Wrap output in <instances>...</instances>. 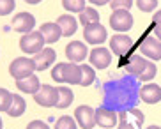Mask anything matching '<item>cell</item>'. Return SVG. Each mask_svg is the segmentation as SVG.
I'll use <instances>...</instances> for the list:
<instances>
[{"label": "cell", "mask_w": 161, "mask_h": 129, "mask_svg": "<svg viewBox=\"0 0 161 129\" xmlns=\"http://www.w3.org/2000/svg\"><path fill=\"white\" fill-rule=\"evenodd\" d=\"M11 101H13V94L7 89H0V111H7Z\"/></svg>", "instance_id": "obj_26"}, {"label": "cell", "mask_w": 161, "mask_h": 129, "mask_svg": "<svg viewBox=\"0 0 161 129\" xmlns=\"http://www.w3.org/2000/svg\"><path fill=\"white\" fill-rule=\"evenodd\" d=\"M55 129H76V119H73L69 115H62L55 122Z\"/></svg>", "instance_id": "obj_25"}, {"label": "cell", "mask_w": 161, "mask_h": 129, "mask_svg": "<svg viewBox=\"0 0 161 129\" xmlns=\"http://www.w3.org/2000/svg\"><path fill=\"white\" fill-rule=\"evenodd\" d=\"M64 66H66V62H58L52 69V78L58 83H64Z\"/></svg>", "instance_id": "obj_28"}, {"label": "cell", "mask_w": 161, "mask_h": 129, "mask_svg": "<svg viewBox=\"0 0 161 129\" xmlns=\"http://www.w3.org/2000/svg\"><path fill=\"white\" fill-rule=\"evenodd\" d=\"M16 7L14 0H0V16H7Z\"/></svg>", "instance_id": "obj_29"}, {"label": "cell", "mask_w": 161, "mask_h": 129, "mask_svg": "<svg viewBox=\"0 0 161 129\" xmlns=\"http://www.w3.org/2000/svg\"><path fill=\"white\" fill-rule=\"evenodd\" d=\"M81 81V66L76 62H66L64 66V83L69 85H80Z\"/></svg>", "instance_id": "obj_15"}, {"label": "cell", "mask_w": 161, "mask_h": 129, "mask_svg": "<svg viewBox=\"0 0 161 129\" xmlns=\"http://www.w3.org/2000/svg\"><path fill=\"white\" fill-rule=\"evenodd\" d=\"M62 5L69 13H83L85 11V0H62Z\"/></svg>", "instance_id": "obj_24"}, {"label": "cell", "mask_w": 161, "mask_h": 129, "mask_svg": "<svg viewBox=\"0 0 161 129\" xmlns=\"http://www.w3.org/2000/svg\"><path fill=\"white\" fill-rule=\"evenodd\" d=\"M110 5H112V9L114 11H119V9L129 11L131 9V5H133V0H112Z\"/></svg>", "instance_id": "obj_30"}, {"label": "cell", "mask_w": 161, "mask_h": 129, "mask_svg": "<svg viewBox=\"0 0 161 129\" xmlns=\"http://www.w3.org/2000/svg\"><path fill=\"white\" fill-rule=\"evenodd\" d=\"M110 25H112V29L117 30V32H128V30L133 27L131 13L126 11V9L114 11V13L110 14Z\"/></svg>", "instance_id": "obj_4"}, {"label": "cell", "mask_w": 161, "mask_h": 129, "mask_svg": "<svg viewBox=\"0 0 161 129\" xmlns=\"http://www.w3.org/2000/svg\"><path fill=\"white\" fill-rule=\"evenodd\" d=\"M149 60H145L143 57H140V55H135V57L129 58V62L126 64V71L129 73V74H135L136 78H140L143 74V73L147 71V67H149Z\"/></svg>", "instance_id": "obj_16"}, {"label": "cell", "mask_w": 161, "mask_h": 129, "mask_svg": "<svg viewBox=\"0 0 161 129\" xmlns=\"http://www.w3.org/2000/svg\"><path fill=\"white\" fill-rule=\"evenodd\" d=\"M4 127V122H2V119H0V129Z\"/></svg>", "instance_id": "obj_39"}, {"label": "cell", "mask_w": 161, "mask_h": 129, "mask_svg": "<svg viewBox=\"0 0 161 129\" xmlns=\"http://www.w3.org/2000/svg\"><path fill=\"white\" fill-rule=\"evenodd\" d=\"M55 58H57V53H55V50L44 48L43 51H39V53H36V55H34V62H36L37 71H46L50 66H53Z\"/></svg>", "instance_id": "obj_14"}, {"label": "cell", "mask_w": 161, "mask_h": 129, "mask_svg": "<svg viewBox=\"0 0 161 129\" xmlns=\"http://www.w3.org/2000/svg\"><path fill=\"white\" fill-rule=\"evenodd\" d=\"M46 39L39 30H32L29 34H23V37L19 39V48L27 55H36V53L43 51Z\"/></svg>", "instance_id": "obj_1"}, {"label": "cell", "mask_w": 161, "mask_h": 129, "mask_svg": "<svg viewBox=\"0 0 161 129\" xmlns=\"http://www.w3.org/2000/svg\"><path fill=\"white\" fill-rule=\"evenodd\" d=\"M96 80V71H94V67H90V66H81V81H80V85L81 87H89L92 85Z\"/></svg>", "instance_id": "obj_23"}, {"label": "cell", "mask_w": 161, "mask_h": 129, "mask_svg": "<svg viewBox=\"0 0 161 129\" xmlns=\"http://www.w3.org/2000/svg\"><path fill=\"white\" fill-rule=\"evenodd\" d=\"M39 32L44 35V39H46L48 44L57 43L58 39L62 37V30H60V27H58L57 21H55V23H53V21L43 23V25H41V29H39Z\"/></svg>", "instance_id": "obj_17"}, {"label": "cell", "mask_w": 161, "mask_h": 129, "mask_svg": "<svg viewBox=\"0 0 161 129\" xmlns=\"http://www.w3.org/2000/svg\"><path fill=\"white\" fill-rule=\"evenodd\" d=\"M34 71H37V67H36L34 58H29V57H18L9 64V73L14 80L30 76V74H34Z\"/></svg>", "instance_id": "obj_2"}, {"label": "cell", "mask_w": 161, "mask_h": 129, "mask_svg": "<svg viewBox=\"0 0 161 129\" xmlns=\"http://www.w3.org/2000/svg\"><path fill=\"white\" fill-rule=\"evenodd\" d=\"M73 101H75V94H73L71 89H67V87H58V103L55 108L58 110H64L67 106L71 105Z\"/></svg>", "instance_id": "obj_21"}, {"label": "cell", "mask_w": 161, "mask_h": 129, "mask_svg": "<svg viewBox=\"0 0 161 129\" xmlns=\"http://www.w3.org/2000/svg\"><path fill=\"white\" fill-rule=\"evenodd\" d=\"M25 110H27V103H25V99L19 94H13V101H11L9 108H7V115L9 117H21V115L25 113Z\"/></svg>", "instance_id": "obj_20"}, {"label": "cell", "mask_w": 161, "mask_h": 129, "mask_svg": "<svg viewBox=\"0 0 161 129\" xmlns=\"http://www.w3.org/2000/svg\"><path fill=\"white\" fill-rule=\"evenodd\" d=\"M152 23H154V34H156V37L161 41V9L154 13V18H152Z\"/></svg>", "instance_id": "obj_33"}, {"label": "cell", "mask_w": 161, "mask_h": 129, "mask_svg": "<svg viewBox=\"0 0 161 129\" xmlns=\"http://www.w3.org/2000/svg\"><path fill=\"white\" fill-rule=\"evenodd\" d=\"M128 113L131 115V117H135V119H136V127H138V129L142 127V126H143V119H145L142 111L136 110V108H131V110H128Z\"/></svg>", "instance_id": "obj_34"}, {"label": "cell", "mask_w": 161, "mask_h": 129, "mask_svg": "<svg viewBox=\"0 0 161 129\" xmlns=\"http://www.w3.org/2000/svg\"><path fill=\"white\" fill-rule=\"evenodd\" d=\"M96 124L101 126L103 129H112L114 126L119 124V113L101 106L96 110Z\"/></svg>", "instance_id": "obj_10"}, {"label": "cell", "mask_w": 161, "mask_h": 129, "mask_svg": "<svg viewBox=\"0 0 161 129\" xmlns=\"http://www.w3.org/2000/svg\"><path fill=\"white\" fill-rule=\"evenodd\" d=\"M75 119L80 124L81 129H92L96 126V110L90 108V106H87V105H81L76 108Z\"/></svg>", "instance_id": "obj_7"}, {"label": "cell", "mask_w": 161, "mask_h": 129, "mask_svg": "<svg viewBox=\"0 0 161 129\" xmlns=\"http://www.w3.org/2000/svg\"><path fill=\"white\" fill-rule=\"evenodd\" d=\"M97 21H99V13L92 7H85V11L80 13V23H83L85 27L90 23H97Z\"/></svg>", "instance_id": "obj_22"}, {"label": "cell", "mask_w": 161, "mask_h": 129, "mask_svg": "<svg viewBox=\"0 0 161 129\" xmlns=\"http://www.w3.org/2000/svg\"><path fill=\"white\" fill-rule=\"evenodd\" d=\"M11 27L14 32H19V34H29L34 30L36 27V18H34L30 13H18V14L13 18L11 21Z\"/></svg>", "instance_id": "obj_8"}, {"label": "cell", "mask_w": 161, "mask_h": 129, "mask_svg": "<svg viewBox=\"0 0 161 129\" xmlns=\"http://www.w3.org/2000/svg\"><path fill=\"white\" fill-rule=\"evenodd\" d=\"M140 99L147 105H156L161 101V87L158 83H147L140 89Z\"/></svg>", "instance_id": "obj_13"}, {"label": "cell", "mask_w": 161, "mask_h": 129, "mask_svg": "<svg viewBox=\"0 0 161 129\" xmlns=\"http://www.w3.org/2000/svg\"><path fill=\"white\" fill-rule=\"evenodd\" d=\"M27 129H50V126H48L46 122H43V120H32V122L27 126Z\"/></svg>", "instance_id": "obj_35"}, {"label": "cell", "mask_w": 161, "mask_h": 129, "mask_svg": "<svg viewBox=\"0 0 161 129\" xmlns=\"http://www.w3.org/2000/svg\"><path fill=\"white\" fill-rule=\"evenodd\" d=\"M25 2H29V0H25Z\"/></svg>", "instance_id": "obj_40"}, {"label": "cell", "mask_w": 161, "mask_h": 129, "mask_svg": "<svg viewBox=\"0 0 161 129\" xmlns=\"http://www.w3.org/2000/svg\"><path fill=\"white\" fill-rule=\"evenodd\" d=\"M136 5L143 13H152L158 7V0H136Z\"/></svg>", "instance_id": "obj_27"}, {"label": "cell", "mask_w": 161, "mask_h": 129, "mask_svg": "<svg viewBox=\"0 0 161 129\" xmlns=\"http://www.w3.org/2000/svg\"><path fill=\"white\" fill-rule=\"evenodd\" d=\"M94 5H104V4H108V2H112V0H90Z\"/></svg>", "instance_id": "obj_36"}, {"label": "cell", "mask_w": 161, "mask_h": 129, "mask_svg": "<svg viewBox=\"0 0 161 129\" xmlns=\"http://www.w3.org/2000/svg\"><path fill=\"white\" fill-rule=\"evenodd\" d=\"M158 74V67L154 66V62L149 64V67H147V71L143 73L142 76L138 78V80H142V81H149V80H154V76Z\"/></svg>", "instance_id": "obj_31"}, {"label": "cell", "mask_w": 161, "mask_h": 129, "mask_svg": "<svg viewBox=\"0 0 161 129\" xmlns=\"http://www.w3.org/2000/svg\"><path fill=\"white\" fill-rule=\"evenodd\" d=\"M90 66H94L96 69H106L112 62V51L103 46H96L94 50H90L89 53Z\"/></svg>", "instance_id": "obj_6"}, {"label": "cell", "mask_w": 161, "mask_h": 129, "mask_svg": "<svg viewBox=\"0 0 161 129\" xmlns=\"http://www.w3.org/2000/svg\"><path fill=\"white\" fill-rule=\"evenodd\" d=\"M83 37H85V41L89 44H96V46H97V44H103L104 41H106L108 34H106V29L97 21V23L87 25L85 30H83Z\"/></svg>", "instance_id": "obj_5"}, {"label": "cell", "mask_w": 161, "mask_h": 129, "mask_svg": "<svg viewBox=\"0 0 161 129\" xmlns=\"http://www.w3.org/2000/svg\"><path fill=\"white\" fill-rule=\"evenodd\" d=\"M147 129H161V127H159V126H149Z\"/></svg>", "instance_id": "obj_38"}, {"label": "cell", "mask_w": 161, "mask_h": 129, "mask_svg": "<svg viewBox=\"0 0 161 129\" xmlns=\"http://www.w3.org/2000/svg\"><path fill=\"white\" fill-rule=\"evenodd\" d=\"M16 87H18L19 92L23 94H36V92L41 89V83H39V78L36 74H30L27 78H21V80H16Z\"/></svg>", "instance_id": "obj_18"}, {"label": "cell", "mask_w": 161, "mask_h": 129, "mask_svg": "<svg viewBox=\"0 0 161 129\" xmlns=\"http://www.w3.org/2000/svg\"><path fill=\"white\" fill-rule=\"evenodd\" d=\"M140 51L151 60H161V41L158 37H145L140 44Z\"/></svg>", "instance_id": "obj_11"}, {"label": "cell", "mask_w": 161, "mask_h": 129, "mask_svg": "<svg viewBox=\"0 0 161 129\" xmlns=\"http://www.w3.org/2000/svg\"><path fill=\"white\" fill-rule=\"evenodd\" d=\"M39 2H43V0H29V4H32V5L39 4Z\"/></svg>", "instance_id": "obj_37"}, {"label": "cell", "mask_w": 161, "mask_h": 129, "mask_svg": "<svg viewBox=\"0 0 161 129\" xmlns=\"http://www.w3.org/2000/svg\"><path fill=\"white\" fill-rule=\"evenodd\" d=\"M133 48V39L126 34H115L110 39V50L115 55H126L128 51H131Z\"/></svg>", "instance_id": "obj_9"}, {"label": "cell", "mask_w": 161, "mask_h": 129, "mask_svg": "<svg viewBox=\"0 0 161 129\" xmlns=\"http://www.w3.org/2000/svg\"><path fill=\"white\" fill-rule=\"evenodd\" d=\"M87 55H89V50L81 41H71V43L66 46V57L69 58V62H81L85 60Z\"/></svg>", "instance_id": "obj_12"}, {"label": "cell", "mask_w": 161, "mask_h": 129, "mask_svg": "<svg viewBox=\"0 0 161 129\" xmlns=\"http://www.w3.org/2000/svg\"><path fill=\"white\" fill-rule=\"evenodd\" d=\"M34 101H36L39 106H44V108L57 106L58 89H55V87H52V85H41V89L34 94Z\"/></svg>", "instance_id": "obj_3"}, {"label": "cell", "mask_w": 161, "mask_h": 129, "mask_svg": "<svg viewBox=\"0 0 161 129\" xmlns=\"http://www.w3.org/2000/svg\"><path fill=\"white\" fill-rule=\"evenodd\" d=\"M119 127L117 129H138L136 126H133L131 122L128 120V113L126 111H122V113H119Z\"/></svg>", "instance_id": "obj_32"}, {"label": "cell", "mask_w": 161, "mask_h": 129, "mask_svg": "<svg viewBox=\"0 0 161 129\" xmlns=\"http://www.w3.org/2000/svg\"><path fill=\"white\" fill-rule=\"evenodd\" d=\"M57 23H58V27H60L62 35H64V37H69V35H73V34L76 32V29H78V21H76V18H75V16H71V14H62V16H58Z\"/></svg>", "instance_id": "obj_19"}]
</instances>
